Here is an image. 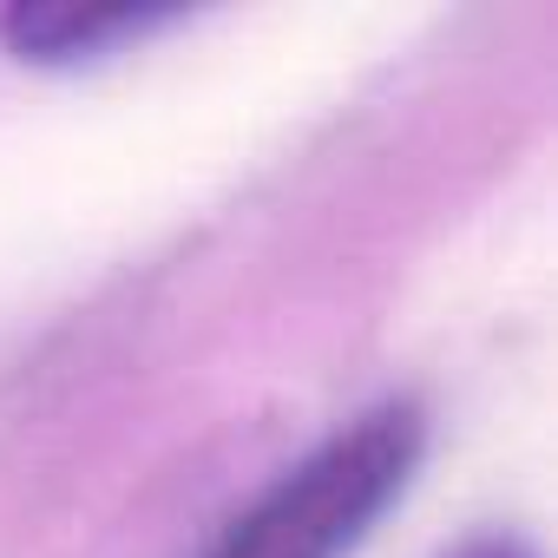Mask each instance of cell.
I'll return each mask as SVG.
<instances>
[{
  "mask_svg": "<svg viewBox=\"0 0 558 558\" xmlns=\"http://www.w3.org/2000/svg\"><path fill=\"white\" fill-rule=\"evenodd\" d=\"M427 453L414 401H381L276 473L243 512H230L191 558H349L381 512L408 493Z\"/></svg>",
  "mask_w": 558,
  "mask_h": 558,
  "instance_id": "6da1fadb",
  "label": "cell"
},
{
  "mask_svg": "<svg viewBox=\"0 0 558 558\" xmlns=\"http://www.w3.org/2000/svg\"><path fill=\"white\" fill-rule=\"evenodd\" d=\"M447 558H538V551L525 538H512V532H486V538H473V545H460Z\"/></svg>",
  "mask_w": 558,
  "mask_h": 558,
  "instance_id": "3957f363",
  "label": "cell"
},
{
  "mask_svg": "<svg viewBox=\"0 0 558 558\" xmlns=\"http://www.w3.org/2000/svg\"><path fill=\"white\" fill-rule=\"evenodd\" d=\"M184 21L178 8H86V0H21L0 14V47L27 66H86L158 27Z\"/></svg>",
  "mask_w": 558,
  "mask_h": 558,
  "instance_id": "7a4b0ae2",
  "label": "cell"
}]
</instances>
